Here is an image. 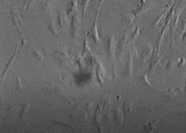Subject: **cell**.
Wrapping results in <instances>:
<instances>
[{"label": "cell", "mask_w": 186, "mask_h": 133, "mask_svg": "<svg viewBox=\"0 0 186 133\" xmlns=\"http://www.w3.org/2000/svg\"><path fill=\"white\" fill-rule=\"evenodd\" d=\"M53 57H54L55 60H57L60 63V64H61L62 66H65L66 68H67L70 70L69 65V59H68V54L65 49V47L61 48L60 50H57L55 51L53 54Z\"/></svg>", "instance_id": "6da1fadb"}, {"label": "cell", "mask_w": 186, "mask_h": 133, "mask_svg": "<svg viewBox=\"0 0 186 133\" xmlns=\"http://www.w3.org/2000/svg\"><path fill=\"white\" fill-rule=\"evenodd\" d=\"M48 91L53 92V93H54L56 96H58V97L63 98L64 100H66V101L69 104H71V105L73 104V101L72 100V98L66 94V91H65V88L63 87V85H53L50 89H48Z\"/></svg>", "instance_id": "7a4b0ae2"}, {"label": "cell", "mask_w": 186, "mask_h": 133, "mask_svg": "<svg viewBox=\"0 0 186 133\" xmlns=\"http://www.w3.org/2000/svg\"><path fill=\"white\" fill-rule=\"evenodd\" d=\"M87 113L88 112L86 110H83L76 107L68 114V117H69L70 120H72L73 122H83L86 119Z\"/></svg>", "instance_id": "3957f363"}, {"label": "cell", "mask_w": 186, "mask_h": 133, "mask_svg": "<svg viewBox=\"0 0 186 133\" xmlns=\"http://www.w3.org/2000/svg\"><path fill=\"white\" fill-rule=\"evenodd\" d=\"M107 50V57L110 62L115 61V56H116V40L114 37H109L107 40L106 45Z\"/></svg>", "instance_id": "277c9868"}, {"label": "cell", "mask_w": 186, "mask_h": 133, "mask_svg": "<svg viewBox=\"0 0 186 133\" xmlns=\"http://www.w3.org/2000/svg\"><path fill=\"white\" fill-rule=\"evenodd\" d=\"M30 104L29 103H24L22 106L21 111L18 116V123L20 125L27 124L30 120Z\"/></svg>", "instance_id": "5b68a950"}, {"label": "cell", "mask_w": 186, "mask_h": 133, "mask_svg": "<svg viewBox=\"0 0 186 133\" xmlns=\"http://www.w3.org/2000/svg\"><path fill=\"white\" fill-rule=\"evenodd\" d=\"M181 91L180 88H174V89H167V90H163L161 91V95L163 99H165L166 101H174L178 96V92Z\"/></svg>", "instance_id": "8992f818"}, {"label": "cell", "mask_w": 186, "mask_h": 133, "mask_svg": "<svg viewBox=\"0 0 186 133\" xmlns=\"http://www.w3.org/2000/svg\"><path fill=\"white\" fill-rule=\"evenodd\" d=\"M160 60H161V57L159 56V53L156 51L155 48H154V49H153L152 55H151V57H150V63H149V66H148V74L154 72L155 67L158 65Z\"/></svg>", "instance_id": "52a82bcc"}, {"label": "cell", "mask_w": 186, "mask_h": 133, "mask_svg": "<svg viewBox=\"0 0 186 133\" xmlns=\"http://www.w3.org/2000/svg\"><path fill=\"white\" fill-rule=\"evenodd\" d=\"M101 114H102V108L101 104L97 106V108L94 111V116H93V124L96 125L99 132H103V125H102V121H101Z\"/></svg>", "instance_id": "ba28073f"}, {"label": "cell", "mask_w": 186, "mask_h": 133, "mask_svg": "<svg viewBox=\"0 0 186 133\" xmlns=\"http://www.w3.org/2000/svg\"><path fill=\"white\" fill-rule=\"evenodd\" d=\"M78 25H79L78 16L76 13H74L72 16L71 23H70V35L73 39H76L78 37Z\"/></svg>", "instance_id": "9c48e42d"}, {"label": "cell", "mask_w": 186, "mask_h": 133, "mask_svg": "<svg viewBox=\"0 0 186 133\" xmlns=\"http://www.w3.org/2000/svg\"><path fill=\"white\" fill-rule=\"evenodd\" d=\"M132 71H133V66H132V53L129 51V55H128V59H127V61H126L123 71H122L124 78H131Z\"/></svg>", "instance_id": "30bf717a"}, {"label": "cell", "mask_w": 186, "mask_h": 133, "mask_svg": "<svg viewBox=\"0 0 186 133\" xmlns=\"http://www.w3.org/2000/svg\"><path fill=\"white\" fill-rule=\"evenodd\" d=\"M152 52H153V48L151 47L150 45H147L143 48V50L141 51V54H140V62H141V63H145L147 59L150 58Z\"/></svg>", "instance_id": "8fae6325"}, {"label": "cell", "mask_w": 186, "mask_h": 133, "mask_svg": "<svg viewBox=\"0 0 186 133\" xmlns=\"http://www.w3.org/2000/svg\"><path fill=\"white\" fill-rule=\"evenodd\" d=\"M87 39L92 40L95 45L100 44V39L98 37V32H97V27H96V21H94L93 27L90 29V31L87 33Z\"/></svg>", "instance_id": "7c38bea8"}, {"label": "cell", "mask_w": 186, "mask_h": 133, "mask_svg": "<svg viewBox=\"0 0 186 133\" xmlns=\"http://www.w3.org/2000/svg\"><path fill=\"white\" fill-rule=\"evenodd\" d=\"M27 45L28 48L31 49L32 54H33V56H34L38 60L42 61V60L44 59V55L42 53V51L39 50L38 47L35 46V45L33 44V41H32V40H31L30 42H27V45Z\"/></svg>", "instance_id": "4fadbf2b"}, {"label": "cell", "mask_w": 186, "mask_h": 133, "mask_svg": "<svg viewBox=\"0 0 186 133\" xmlns=\"http://www.w3.org/2000/svg\"><path fill=\"white\" fill-rule=\"evenodd\" d=\"M124 113L122 110L120 108H116L113 110V117H114V121L117 123L118 125H123L124 120Z\"/></svg>", "instance_id": "5bb4252c"}, {"label": "cell", "mask_w": 186, "mask_h": 133, "mask_svg": "<svg viewBox=\"0 0 186 133\" xmlns=\"http://www.w3.org/2000/svg\"><path fill=\"white\" fill-rule=\"evenodd\" d=\"M126 43H127V34L124 33L122 37L118 40L116 45V53L118 56H121L125 48H126Z\"/></svg>", "instance_id": "9a60e30c"}, {"label": "cell", "mask_w": 186, "mask_h": 133, "mask_svg": "<svg viewBox=\"0 0 186 133\" xmlns=\"http://www.w3.org/2000/svg\"><path fill=\"white\" fill-rule=\"evenodd\" d=\"M159 121H160V119H156V120L148 122L147 125L143 126V131L146 132H154L157 129V125L159 124Z\"/></svg>", "instance_id": "2e32d148"}, {"label": "cell", "mask_w": 186, "mask_h": 133, "mask_svg": "<svg viewBox=\"0 0 186 133\" xmlns=\"http://www.w3.org/2000/svg\"><path fill=\"white\" fill-rule=\"evenodd\" d=\"M47 25L48 30L52 33V35H53L54 37H55V38H59V31H58V29H57V27H56V24H55L54 21L53 19L47 20Z\"/></svg>", "instance_id": "e0dca14e"}, {"label": "cell", "mask_w": 186, "mask_h": 133, "mask_svg": "<svg viewBox=\"0 0 186 133\" xmlns=\"http://www.w3.org/2000/svg\"><path fill=\"white\" fill-rule=\"evenodd\" d=\"M149 7H150V5H147V3H146L145 0H141L139 6L133 11V14L135 16L138 15L140 12H142L143 10H147V9H148Z\"/></svg>", "instance_id": "ac0fdd59"}, {"label": "cell", "mask_w": 186, "mask_h": 133, "mask_svg": "<svg viewBox=\"0 0 186 133\" xmlns=\"http://www.w3.org/2000/svg\"><path fill=\"white\" fill-rule=\"evenodd\" d=\"M132 106H133V104H132V102L130 101V100H127V101L124 102L122 110V111H123L125 116H128V115L131 112L132 108H133Z\"/></svg>", "instance_id": "d6986e66"}, {"label": "cell", "mask_w": 186, "mask_h": 133, "mask_svg": "<svg viewBox=\"0 0 186 133\" xmlns=\"http://www.w3.org/2000/svg\"><path fill=\"white\" fill-rule=\"evenodd\" d=\"M57 23L60 27V30H63V28L66 25V17L63 13L60 11H58V16H57Z\"/></svg>", "instance_id": "ffe728a7"}, {"label": "cell", "mask_w": 186, "mask_h": 133, "mask_svg": "<svg viewBox=\"0 0 186 133\" xmlns=\"http://www.w3.org/2000/svg\"><path fill=\"white\" fill-rule=\"evenodd\" d=\"M17 52H18V48H16L15 51H14V52H13V54L11 55V58H10V60H9V62L7 63L6 66L5 67V70H4V72H3V74H2V80H3V79H4V78H5V74H6V72H7L8 69H9V67L11 66V63H12V61L14 60V58H15Z\"/></svg>", "instance_id": "44dd1931"}, {"label": "cell", "mask_w": 186, "mask_h": 133, "mask_svg": "<svg viewBox=\"0 0 186 133\" xmlns=\"http://www.w3.org/2000/svg\"><path fill=\"white\" fill-rule=\"evenodd\" d=\"M138 79H139L140 82L144 86H148V87H151L152 86L151 83L148 80L147 74H141L140 76H138Z\"/></svg>", "instance_id": "7402d4cb"}, {"label": "cell", "mask_w": 186, "mask_h": 133, "mask_svg": "<svg viewBox=\"0 0 186 133\" xmlns=\"http://www.w3.org/2000/svg\"><path fill=\"white\" fill-rule=\"evenodd\" d=\"M77 7V5H76V0H71L68 5H67V15H70L75 9Z\"/></svg>", "instance_id": "603a6c76"}, {"label": "cell", "mask_w": 186, "mask_h": 133, "mask_svg": "<svg viewBox=\"0 0 186 133\" xmlns=\"http://www.w3.org/2000/svg\"><path fill=\"white\" fill-rule=\"evenodd\" d=\"M134 16H135L134 14L131 15V14H129V13H123V14L122 15V21H123L124 23L129 24V23H131V22L133 21V19H134Z\"/></svg>", "instance_id": "cb8c5ba5"}, {"label": "cell", "mask_w": 186, "mask_h": 133, "mask_svg": "<svg viewBox=\"0 0 186 133\" xmlns=\"http://www.w3.org/2000/svg\"><path fill=\"white\" fill-rule=\"evenodd\" d=\"M88 51H90V48H89V46H88L87 37H86V39H85V40H84V43H83V49H82L81 57H85V55L86 54Z\"/></svg>", "instance_id": "d4e9b609"}, {"label": "cell", "mask_w": 186, "mask_h": 133, "mask_svg": "<svg viewBox=\"0 0 186 133\" xmlns=\"http://www.w3.org/2000/svg\"><path fill=\"white\" fill-rule=\"evenodd\" d=\"M22 82L21 79L18 76H16V81H15V90L16 91H21L22 90Z\"/></svg>", "instance_id": "484cf974"}, {"label": "cell", "mask_w": 186, "mask_h": 133, "mask_svg": "<svg viewBox=\"0 0 186 133\" xmlns=\"http://www.w3.org/2000/svg\"><path fill=\"white\" fill-rule=\"evenodd\" d=\"M55 125H61V126H65V127H69V128H73L74 126L72 125L71 123H68V122H62V121H54Z\"/></svg>", "instance_id": "4316f807"}, {"label": "cell", "mask_w": 186, "mask_h": 133, "mask_svg": "<svg viewBox=\"0 0 186 133\" xmlns=\"http://www.w3.org/2000/svg\"><path fill=\"white\" fill-rule=\"evenodd\" d=\"M89 0H81V19L83 20V17H84V12H85L86 8V5L88 4Z\"/></svg>", "instance_id": "83f0119b"}, {"label": "cell", "mask_w": 186, "mask_h": 133, "mask_svg": "<svg viewBox=\"0 0 186 133\" xmlns=\"http://www.w3.org/2000/svg\"><path fill=\"white\" fill-rule=\"evenodd\" d=\"M93 102H89L88 104H86V105L85 106V110L88 113H90L93 110Z\"/></svg>", "instance_id": "f1b7e54d"}, {"label": "cell", "mask_w": 186, "mask_h": 133, "mask_svg": "<svg viewBox=\"0 0 186 133\" xmlns=\"http://www.w3.org/2000/svg\"><path fill=\"white\" fill-rule=\"evenodd\" d=\"M138 33H139V28L138 27H136L135 29V31H134V32L131 34V39L132 40H135V38L138 36Z\"/></svg>", "instance_id": "f546056e"}, {"label": "cell", "mask_w": 186, "mask_h": 133, "mask_svg": "<svg viewBox=\"0 0 186 133\" xmlns=\"http://www.w3.org/2000/svg\"><path fill=\"white\" fill-rule=\"evenodd\" d=\"M185 26H186V17H184V18L182 20V23H181V31H182V32L184 31Z\"/></svg>", "instance_id": "4dcf8cb0"}, {"label": "cell", "mask_w": 186, "mask_h": 133, "mask_svg": "<svg viewBox=\"0 0 186 133\" xmlns=\"http://www.w3.org/2000/svg\"><path fill=\"white\" fill-rule=\"evenodd\" d=\"M184 63H185V59H184V57H182V58H180V59H179V61H178V64H177V65H178V68H180L182 65H184Z\"/></svg>", "instance_id": "1f68e13d"}, {"label": "cell", "mask_w": 186, "mask_h": 133, "mask_svg": "<svg viewBox=\"0 0 186 133\" xmlns=\"http://www.w3.org/2000/svg\"><path fill=\"white\" fill-rule=\"evenodd\" d=\"M35 0H27L26 2V9H29L32 5V4L34 3Z\"/></svg>", "instance_id": "d6a6232c"}, {"label": "cell", "mask_w": 186, "mask_h": 133, "mask_svg": "<svg viewBox=\"0 0 186 133\" xmlns=\"http://www.w3.org/2000/svg\"><path fill=\"white\" fill-rule=\"evenodd\" d=\"M172 64H173V61H171V60L168 61V63H167V65H166V68H165V69H166V70H169L171 66H172Z\"/></svg>", "instance_id": "836d02e7"}, {"label": "cell", "mask_w": 186, "mask_h": 133, "mask_svg": "<svg viewBox=\"0 0 186 133\" xmlns=\"http://www.w3.org/2000/svg\"><path fill=\"white\" fill-rule=\"evenodd\" d=\"M179 115L181 116H184V117H186V110H181V111H178V112Z\"/></svg>", "instance_id": "e575fe53"}, {"label": "cell", "mask_w": 186, "mask_h": 133, "mask_svg": "<svg viewBox=\"0 0 186 133\" xmlns=\"http://www.w3.org/2000/svg\"><path fill=\"white\" fill-rule=\"evenodd\" d=\"M184 93L186 94V76H185V80H184Z\"/></svg>", "instance_id": "d590c367"}, {"label": "cell", "mask_w": 186, "mask_h": 133, "mask_svg": "<svg viewBox=\"0 0 186 133\" xmlns=\"http://www.w3.org/2000/svg\"><path fill=\"white\" fill-rule=\"evenodd\" d=\"M185 39H186V32H184V35H183V40H184Z\"/></svg>", "instance_id": "8d00e7d4"}]
</instances>
